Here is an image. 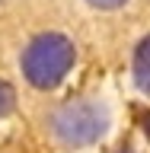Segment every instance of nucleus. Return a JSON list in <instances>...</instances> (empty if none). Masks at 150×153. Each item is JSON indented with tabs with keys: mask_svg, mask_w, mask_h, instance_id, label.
<instances>
[{
	"mask_svg": "<svg viewBox=\"0 0 150 153\" xmlns=\"http://www.w3.org/2000/svg\"><path fill=\"white\" fill-rule=\"evenodd\" d=\"M74 57H77V51H74V42L67 35H61V32H42L22 51V76L35 89L48 93V89H54L70 74Z\"/></svg>",
	"mask_w": 150,
	"mask_h": 153,
	"instance_id": "1",
	"label": "nucleus"
},
{
	"mask_svg": "<svg viewBox=\"0 0 150 153\" xmlns=\"http://www.w3.org/2000/svg\"><path fill=\"white\" fill-rule=\"evenodd\" d=\"M109 115L96 102H64L51 115V131L64 147H90L105 134Z\"/></svg>",
	"mask_w": 150,
	"mask_h": 153,
	"instance_id": "2",
	"label": "nucleus"
},
{
	"mask_svg": "<svg viewBox=\"0 0 150 153\" xmlns=\"http://www.w3.org/2000/svg\"><path fill=\"white\" fill-rule=\"evenodd\" d=\"M134 80H137V86L144 93H150V35L134 51Z\"/></svg>",
	"mask_w": 150,
	"mask_h": 153,
	"instance_id": "3",
	"label": "nucleus"
},
{
	"mask_svg": "<svg viewBox=\"0 0 150 153\" xmlns=\"http://www.w3.org/2000/svg\"><path fill=\"white\" fill-rule=\"evenodd\" d=\"M13 105H16V89L7 80H0V118H7L13 112Z\"/></svg>",
	"mask_w": 150,
	"mask_h": 153,
	"instance_id": "4",
	"label": "nucleus"
},
{
	"mask_svg": "<svg viewBox=\"0 0 150 153\" xmlns=\"http://www.w3.org/2000/svg\"><path fill=\"white\" fill-rule=\"evenodd\" d=\"M86 3H93V7H99V10H115V7H122L125 0H86Z\"/></svg>",
	"mask_w": 150,
	"mask_h": 153,
	"instance_id": "5",
	"label": "nucleus"
},
{
	"mask_svg": "<svg viewBox=\"0 0 150 153\" xmlns=\"http://www.w3.org/2000/svg\"><path fill=\"white\" fill-rule=\"evenodd\" d=\"M144 118V131H147V137H150V115H141Z\"/></svg>",
	"mask_w": 150,
	"mask_h": 153,
	"instance_id": "6",
	"label": "nucleus"
},
{
	"mask_svg": "<svg viewBox=\"0 0 150 153\" xmlns=\"http://www.w3.org/2000/svg\"><path fill=\"white\" fill-rule=\"evenodd\" d=\"M118 153H131V150H118Z\"/></svg>",
	"mask_w": 150,
	"mask_h": 153,
	"instance_id": "7",
	"label": "nucleus"
}]
</instances>
